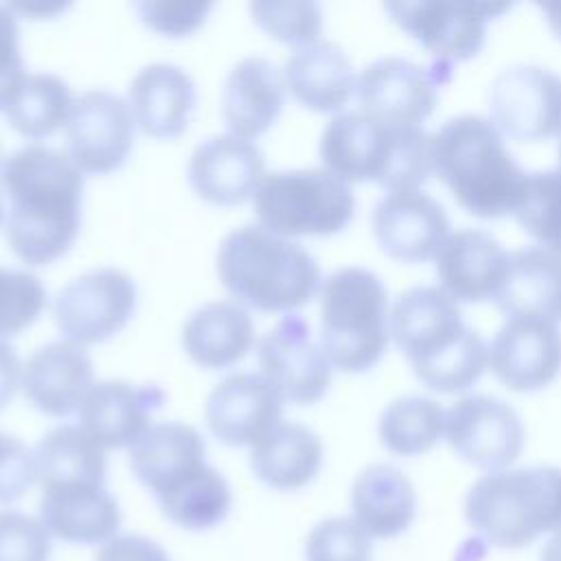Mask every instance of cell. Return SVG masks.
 <instances>
[{"label":"cell","instance_id":"4316f807","mask_svg":"<svg viewBox=\"0 0 561 561\" xmlns=\"http://www.w3.org/2000/svg\"><path fill=\"white\" fill-rule=\"evenodd\" d=\"M283 81L300 105L313 112H340L355 92L357 79L344 48L318 39L285 59Z\"/></svg>","mask_w":561,"mask_h":561},{"label":"cell","instance_id":"ba28073f","mask_svg":"<svg viewBox=\"0 0 561 561\" xmlns=\"http://www.w3.org/2000/svg\"><path fill=\"white\" fill-rule=\"evenodd\" d=\"M254 213L265 230L285 239L329 237L353 219L355 195L324 167L272 171L254 193Z\"/></svg>","mask_w":561,"mask_h":561},{"label":"cell","instance_id":"f907efd6","mask_svg":"<svg viewBox=\"0 0 561 561\" xmlns=\"http://www.w3.org/2000/svg\"><path fill=\"white\" fill-rule=\"evenodd\" d=\"M559 173H561V145H559V169H557Z\"/></svg>","mask_w":561,"mask_h":561},{"label":"cell","instance_id":"b9f144b4","mask_svg":"<svg viewBox=\"0 0 561 561\" xmlns=\"http://www.w3.org/2000/svg\"><path fill=\"white\" fill-rule=\"evenodd\" d=\"M37 482L35 451L13 434L0 432V504L18 502Z\"/></svg>","mask_w":561,"mask_h":561},{"label":"cell","instance_id":"52a82bcc","mask_svg":"<svg viewBox=\"0 0 561 561\" xmlns=\"http://www.w3.org/2000/svg\"><path fill=\"white\" fill-rule=\"evenodd\" d=\"M390 309L381 278L357 265L340 267L320 285V346L342 373L370 370L388 348Z\"/></svg>","mask_w":561,"mask_h":561},{"label":"cell","instance_id":"7a4b0ae2","mask_svg":"<svg viewBox=\"0 0 561 561\" xmlns=\"http://www.w3.org/2000/svg\"><path fill=\"white\" fill-rule=\"evenodd\" d=\"M390 335L414 375L436 392H462L489 366L484 337L462 322L458 302L438 285L399 294L390 311Z\"/></svg>","mask_w":561,"mask_h":561},{"label":"cell","instance_id":"d6a6232c","mask_svg":"<svg viewBox=\"0 0 561 561\" xmlns=\"http://www.w3.org/2000/svg\"><path fill=\"white\" fill-rule=\"evenodd\" d=\"M77 96L50 72H28L4 107L9 125L24 138L42 140L66 125Z\"/></svg>","mask_w":561,"mask_h":561},{"label":"cell","instance_id":"e575fe53","mask_svg":"<svg viewBox=\"0 0 561 561\" xmlns=\"http://www.w3.org/2000/svg\"><path fill=\"white\" fill-rule=\"evenodd\" d=\"M443 434L445 410L430 397H399L390 401L379 416V440L394 456L425 454Z\"/></svg>","mask_w":561,"mask_h":561},{"label":"cell","instance_id":"277c9868","mask_svg":"<svg viewBox=\"0 0 561 561\" xmlns=\"http://www.w3.org/2000/svg\"><path fill=\"white\" fill-rule=\"evenodd\" d=\"M327 171L351 182H375L388 191L419 188L432 167V134L421 125L379 121L362 110L335 114L320 136Z\"/></svg>","mask_w":561,"mask_h":561},{"label":"cell","instance_id":"7bdbcfd3","mask_svg":"<svg viewBox=\"0 0 561 561\" xmlns=\"http://www.w3.org/2000/svg\"><path fill=\"white\" fill-rule=\"evenodd\" d=\"M26 75L28 72L20 50L18 15L9 4H0V112H4L7 103Z\"/></svg>","mask_w":561,"mask_h":561},{"label":"cell","instance_id":"7c38bea8","mask_svg":"<svg viewBox=\"0 0 561 561\" xmlns=\"http://www.w3.org/2000/svg\"><path fill=\"white\" fill-rule=\"evenodd\" d=\"M64 134L66 153L81 173L107 175L129 158L136 121L127 99L110 90H88L75 99Z\"/></svg>","mask_w":561,"mask_h":561},{"label":"cell","instance_id":"4dcf8cb0","mask_svg":"<svg viewBox=\"0 0 561 561\" xmlns=\"http://www.w3.org/2000/svg\"><path fill=\"white\" fill-rule=\"evenodd\" d=\"M495 305L506 316L526 313L561 322V254L543 245L511 252L508 274Z\"/></svg>","mask_w":561,"mask_h":561},{"label":"cell","instance_id":"ee69618b","mask_svg":"<svg viewBox=\"0 0 561 561\" xmlns=\"http://www.w3.org/2000/svg\"><path fill=\"white\" fill-rule=\"evenodd\" d=\"M96 561H171L160 543L140 535H118L107 541Z\"/></svg>","mask_w":561,"mask_h":561},{"label":"cell","instance_id":"603a6c76","mask_svg":"<svg viewBox=\"0 0 561 561\" xmlns=\"http://www.w3.org/2000/svg\"><path fill=\"white\" fill-rule=\"evenodd\" d=\"M283 72L261 55L239 59L221 88V116L228 134L254 140L265 134L285 105Z\"/></svg>","mask_w":561,"mask_h":561},{"label":"cell","instance_id":"9c48e42d","mask_svg":"<svg viewBox=\"0 0 561 561\" xmlns=\"http://www.w3.org/2000/svg\"><path fill=\"white\" fill-rule=\"evenodd\" d=\"M136 305L138 289L127 272L96 267L59 289L53 318L64 337L83 348L116 335L131 320Z\"/></svg>","mask_w":561,"mask_h":561},{"label":"cell","instance_id":"8fae6325","mask_svg":"<svg viewBox=\"0 0 561 561\" xmlns=\"http://www.w3.org/2000/svg\"><path fill=\"white\" fill-rule=\"evenodd\" d=\"M493 125L513 140L561 136V75L537 64H513L489 85Z\"/></svg>","mask_w":561,"mask_h":561},{"label":"cell","instance_id":"484cf974","mask_svg":"<svg viewBox=\"0 0 561 561\" xmlns=\"http://www.w3.org/2000/svg\"><path fill=\"white\" fill-rule=\"evenodd\" d=\"M129 465L158 497L206 465V443L188 423H156L129 447Z\"/></svg>","mask_w":561,"mask_h":561},{"label":"cell","instance_id":"5bb4252c","mask_svg":"<svg viewBox=\"0 0 561 561\" xmlns=\"http://www.w3.org/2000/svg\"><path fill=\"white\" fill-rule=\"evenodd\" d=\"M383 9L436 61L454 64L480 53L486 37V22L508 11L511 4L419 0L386 2Z\"/></svg>","mask_w":561,"mask_h":561},{"label":"cell","instance_id":"9a60e30c","mask_svg":"<svg viewBox=\"0 0 561 561\" xmlns=\"http://www.w3.org/2000/svg\"><path fill=\"white\" fill-rule=\"evenodd\" d=\"M256 362L294 405H313L331 383V362L320 342L311 340L309 322L298 313L283 316L256 344Z\"/></svg>","mask_w":561,"mask_h":561},{"label":"cell","instance_id":"f1b7e54d","mask_svg":"<svg viewBox=\"0 0 561 561\" xmlns=\"http://www.w3.org/2000/svg\"><path fill=\"white\" fill-rule=\"evenodd\" d=\"M182 346L206 370L234 366L254 346V320L237 300L206 302L186 318Z\"/></svg>","mask_w":561,"mask_h":561},{"label":"cell","instance_id":"ab89813d","mask_svg":"<svg viewBox=\"0 0 561 561\" xmlns=\"http://www.w3.org/2000/svg\"><path fill=\"white\" fill-rule=\"evenodd\" d=\"M50 537L39 517L0 511V561H48Z\"/></svg>","mask_w":561,"mask_h":561},{"label":"cell","instance_id":"30bf717a","mask_svg":"<svg viewBox=\"0 0 561 561\" xmlns=\"http://www.w3.org/2000/svg\"><path fill=\"white\" fill-rule=\"evenodd\" d=\"M451 79V64H414L405 57H381L364 66L355 81L359 110L388 123L421 125L436 107L438 88Z\"/></svg>","mask_w":561,"mask_h":561},{"label":"cell","instance_id":"83f0119b","mask_svg":"<svg viewBox=\"0 0 561 561\" xmlns=\"http://www.w3.org/2000/svg\"><path fill=\"white\" fill-rule=\"evenodd\" d=\"M351 508L370 539H394L416 517V491L399 467L375 462L355 476Z\"/></svg>","mask_w":561,"mask_h":561},{"label":"cell","instance_id":"2e32d148","mask_svg":"<svg viewBox=\"0 0 561 561\" xmlns=\"http://www.w3.org/2000/svg\"><path fill=\"white\" fill-rule=\"evenodd\" d=\"M489 364L493 375L511 390L546 388L561 370L559 324L539 316H506L489 346Z\"/></svg>","mask_w":561,"mask_h":561},{"label":"cell","instance_id":"44dd1931","mask_svg":"<svg viewBox=\"0 0 561 561\" xmlns=\"http://www.w3.org/2000/svg\"><path fill=\"white\" fill-rule=\"evenodd\" d=\"M434 259L440 289L456 302L495 300L511 265V252L478 228L451 232Z\"/></svg>","mask_w":561,"mask_h":561},{"label":"cell","instance_id":"836d02e7","mask_svg":"<svg viewBox=\"0 0 561 561\" xmlns=\"http://www.w3.org/2000/svg\"><path fill=\"white\" fill-rule=\"evenodd\" d=\"M156 500L169 522L195 533L219 526L232 508L228 480L208 462Z\"/></svg>","mask_w":561,"mask_h":561},{"label":"cell","instance_id":"cb8c5ba5","mask_svg":"<svg viewBox=\"0 0 561 561\" xmlns=\"http://www.w3.org/2000/svg\"><path fill=\"white\" fill-rule=\"evenodd\" d=\"M197 92L193 77L178 64L156 61L140 68L127 90L136 127L160 140L180 136L188 127Z\"/></svg>","mask_w":561,"mask_h":561},{"label":"cell","instance_id":"7402d4cb","mask_svg":"<svg viewBox=\"0 0 561 561\" xmlns=\"http://www.w3.org/2000/svg\"><path fill=\"white\" fill-rule=\"evenodd\" d=\"M92 386L94 366L90 355L68 340L39 346L22 366L24 397L48 416L61 419L79 412Z\"/></svg>","mask_w":561,"mask_h":561},{"label":"cell","instance_id":"e0dca14e","mask_svg":"<svg viewBox=\"0 0 561 561\" xmlns=\"http://www.w3.org/2000/svg\"><path fill=\"white\" fill-rule=\"evenodd\" d=\"M285 397L261 373H232L210 390L204 416L213 436L228 447L259 443L283 421Z\"/></svg>","mask_w":561,"mask_h":561},{"label":"cell","instance_id":"681fc988","mask_svg":"<svg viewBox=\"0 0 561 561\" xmlns=\"http://www.w3.org/2000/svg\"><path fill=\"white\" fill-rule=\"evenodd\" d=\"M0 167H2V156H0ZM4 221V208H2V202H0V226Z\"/></svg>","mask_w":561,"mask_h":561},{"label":"cell","instance_id":"60d3db41","mask_svg":"<svg viewBox=\"0 0 561 561\" xmlns=\"http://www.w3.org/2000/svg\"><path fill=\"white\" fill-rule=\"evenodd\" d=\"M134 7L151 31L167 37H186L206 22L215 4L199 0H140Z\"/></svg>","mask_w":561,"mask_h":561},{"label":"cell","instance_id":"f35d334b","mask_svg":"<svg viewBox=\"0 0 561 561\" xmlns=\"http://www.w3.org/2000/svg\"><path fill=\"white\" fill-rule=\"evenodd\" d=\"M305 561H373V539L353 517H327L309 530Z\"/></svg>","mask_w":561,"mask_h":561},{"label":"cell","instance_id":"ac0fdd59","mask_svg":"<svg viewBox=\"0 0 561 561\" xmlns=\"http://www.w3.org/2000/svg\"><path fill=\"white\" fill-rule=\"evenodd\" d=\"M188 184L208 204L237 206L254 197L265 173L256 142L234 134H215L197 142L186 164Z\"/></svg>","mask_w":561,"mask_h":561},{"label":"cell","instance_id":"bcb514c9","mask_svg":"<svg viewBox=\"0 0 561 561\" xmlns=\"http://www.w3.org/2000/svg\"><path fill=\"white\" fill-rule=\"evenodd\" d=\"M11 11L15 15H26V18H53L57 15L59 11H64L66 7L64 4H57V2H50V4H42L39 0H33V2H15V4H9Z\"/></svg>","mask_w":561,"mask_h":561},{"label":"cell","instance_id":"4fadbf2b","mask_svg":"<svg viewBox=\"0 0 561 561\" xmlns=\"http://www.w3.org/2000/svg\"><path fill=\"white\" fill-rule=\"evenodd\" d=\"M445 438L469 465L486 473L508 469L524 449L517 410L493 394H469L445 410Z\"/></svg>","mask_w":561,"mask_h":561},{"label":"cell","instance_id":"3957f363","mask_svg":"<svg viewBox=\"0 0 561 561\" xmlns=\"http://www.w3.org/2000/svg\"><path fill=\"white\" fill-rule=\"evenodd\" d=\"M432 167L467 213L482 219L515 215L526 173L491 118L460 114L445 121L432 136Z\"/></svg>","mask_w":561,"mask_h":561},{"label":"cell","instance_id":"f6af8a7d","mask_svg":"<svg viewBox=\"0 0 561 561\" xmlns=\"http://www.w3.org/2000/svg\"><path fill=\"white\" fill-rule=\"evenodd\" d=\"M22 366L15 348L0 337V410L11 403L18 388H22Z\"/></svg>","mask_w":561,"mask_h":561},{"label":"cell","instance_id":"7dc6e473","mask_svg":"<svg viewBox=\"0 0 561 561\" xmlns=\"http://www.w3.org/2000/svg\"><path fill=\"white\" fill-rule=\"evenodd\" d=\"M539 561H561V528H557L541 548Z\"/></svg>","mask_w":561,"mask_h":561},{"label":"cell","instance_id":"d4e9b609","mask_svg":"<svg viewBox=\"0 0 561 561\" xmlns=\"http://www.w3.org/2000/svg\"><path fill=\"white\" fill-rule=\"evenodd\" d=\"M39 519L61 541L105 546L118 537L121 508L103 484H61L42 489Z\"/></svg>","mask_w":561,"mask_h":561},{"label":"cell","instance_id":"8992f818","mask_svg":"<svg viewBox=\"0 0 561 561\" xmlns=\"http://www.w3.org/2000/svg\"><path fill=\"white\" fill-rule=\"evenodd\" d=\"M465 519L493 548L530 546L539 535L561 528V467L484 473L467 491Z\"/></svg>","mask_w":561,"mask_h":561},{"label":"cell","instance_id":"74e56055","mask_svg":"<svg viewBox=\"0 0 561 561\" xmlns=\"http://www.w3.org/2000/svg\"><path fill=\"white\" fill-rule=\"evenodd\" d=\"M46 309V287L37 274L0 265V337L28 329Z\"/></svg>","mask_w":561,"mask_h":561},{"label":"cell","instance_id":"c3c4849f","mask_svg":"<svg viewBox=\"0 0 561 561\" xmlns=\"http://www.w3.org/2000/svg\"><path fill=\"white\" fill-rule=\"evenodd\" d=\"M541 11L546 13V20H548L552 33L561 39V4L559 2H548V4H541Z\"/></svg>","mask_w":561,"mask_h":561},{"label":"cell","instance_id":"d6986e66","mask_svg":"<svg viewBox=\"0 0 561 561\" xmlns=\"http://www.w3.org/2000/svg\"><path fill=\"white\" fill-rule=\"evenodd\" d=\"M370 224L379 248L405 263L430 261L449 237L445 208L421 188L388 191L375 204Z\"/></svg>","mask_w":561,"mask_h":561},{"label":"cell","instance_id":"8d00e7d4","mask_svg":"<svg viewBox=\"0 0 561 561\" xmlns=\"http://www.w3.org/2000/svg\"><path fill=\"white\" fill-rule=\"evenodd\" d=\"M250 15L272 39L298 48L318 42L322 33V9L309 0H256L250 2Z\"/></svg>","mask_w":561,"mask_h":561},{"label":"cell","instance_id":"5b68a950","mask_svg":"<svg viewBox=\"0 0 561 561\" xmlns=\"http://www.w3.org/2000/svg\"><path fill=\"white\" fill-rule=\"evenodd\" d=\"M215 267L221 285L239 305L270 313H294L322 285L313 254L261 224L230 230L217 248Z\"/></svg>","mask_w":561,"mask_h":561},{"label":"cell","instance_id":"ffe728a7","mask_svg":"<svg viewBox=\"0 0 561 561\" xmlns=\"http://www.w3.org/2000/svg\"><path fill=\"white\" fill-rule=\"evenodd\" d=\"M164 401L167 392L156 383L94 381L77 412L79 425L105 451L131 447L151 427V416Z\"/></svg>","mask_w":561,"mask_h":561},{"label":"cell","instance_id":"1f68e13d","mask_svg":"<svg viewBox=\"0 0 561 561\" xmlns=\"http://www.w3.org/2000/svg\"><path fill=\"white\" fill-rule=\"evenodd\" d=\"M33 451L42 489L105 482V449L79 423L48 430Z\"/></svg>","mask_w":561,"mask_h":561},{"label":"cell","instance_id":"d590c367","mask_svg":"<svg viewBox=\"0 0 561 561\" xmlns=\"http://www.w3.org/2000/svg\"><path fill=\"white\" fill-rule=\"evenodd\" d=\"M515 217L539 245L561 254V173L557 169L526 173Z\"/></svg>","mask_w":561,"mask_h":561},{"label":"cell","instance_id":"6da1fadb","mask_svg":"<svg viewBox=\"0 0 561 561\" xmlns=\"http://www.w3.org/2000/svg\"><path fill=\"white\" fill-rule=\"evenodd\" d=\"M85 178L66 151L31 142L2 160L0 188L9 199L4 232L26 265L64 256L81 228Z\"/></svg>","mask_w":561,"mask_h":561},{"label":"cell","instance_id":"f546056e","mask_svg":"<svg viewBox=\"0 0 561 561\" xmlns=\"http://www.w3.org/2000/svg\"><path fill=\"white\" fill-rule=\"evenodd\" d=\"M324 449L320 436L296 421H280L250 447V469L276 491L307 486L322 467Z\"/></svg>","mask_w":561,"mask_h":561}]
</instances>
